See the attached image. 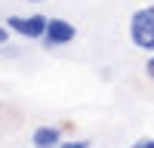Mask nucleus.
Listing matches in <instances>:
<instances>
[{"label":"nucleus","mask_w":154,"mask_h":148,"mask_svg":"<svg viewBox=\"0 0 154 148\" xmlns=\"http://www.w3.org/2000/svg\"><path fill=\"white\" fill-rule=\"evenodd\" d=\"M126 31H130V43H133L136 49H142V53H154V3L133 9Z\"/></svg>","instance_id":"f257e3e1"},{"label":"nucleus","mask_w":154,"mask_h":148,"mask_svg":"<svg viewBox=\"0 0 154 148\" xmlns=\"http://www.w3.org/2000/svg\"><path fill=\"white\" fill-rule=\"evenodd\" d=\"M46 25H49V19L43 16V12H31V16H9V19H6V28H9L12 34L25 37V40H43Z\"/></svg>","instance_id":"f03ea898"},{"label":"nucleus","mask_w":154,"mask_h":148,"mask_svg":"<svg viewBox=\"0 0 154 148\" xmlns=\"http://www.w3.org/2000/svg\"><path fill=\"white\" fill-rule=\"evenodd\" d=\"M77 37V28L68 22V19H49L46 25V34H43V46L56 49V46H68Z\"/></svg>","instance_id":"7ed1b4c3"},{"label":"nucleus","mask_w":154,"mask_h":148,"mask_svg":"<svg viewBox=\"0 0 154 148\" xmlns=\"http://www.w3.org/2000/svg\"><path fill=\"white\" fill-rule=\"evenodd\" d=\"M34 148H59L62 145V127H37L31 133Z\"/></svg>","instance_id":"20e7f679"},{"label":"nucleus","mask_w":154,"mask_h":148,"mask_svg":"<svg viewBox=\"0 0 154 148\" xmlns=\"http://www.w3.org/2000/svg\"><path fill=\"white\" fill-rule=\"evenodd\" d=\"M89 145H93L89 139H62L59 148H89Z\"/></svg>","instance_id":"39448f33"},{"label":"nucleus","mask_w":154,"mask_h":148,"mask_svg":"<svg viewBox=\"0 0 154 148\" xmlns=\"http://www.w3.org/2000/svg\"><path fill=\"white\" fill-rule=\"evenodd\" d=\"M130 148H154V136H145V139H136Z\"/></svg>","instance_id":"423d86ee"},{"label":"nucleus","mask_w":154,"mask_h":148,"mask_svg":"<svg viewBox=\"0 0 154 148\" xmlns=\"http://www.w3.org/2000/svg\"><path fill=\"white\" fill-rule=\"evenodd\" d=\"M145 74L151 77V83H154V53L148 56V62H145Z\"/></svg>","instance_id":"0eeeda50"},{"label":"nucleus","mask_w":154,"mask_h":148,"mask_svg":"<svg viewBox=\"0 0 154 148\" xmlns=\"http://www.w3.org/2000/svg\"><path fill=\"white\" fill-rule=\"evenodd\" d=\"M9 34H12V31L6 28V22H0V46H3V43L9 40Z\"/></svg>","instance_id":"6e6552de"},{"label":"nucleus","mask_w":154,"mask_h":148,"mask_svg":"<svg viewBox=\"0 0 154 148\" xmlns=\"http://www.w3.org/2000/svg\"><path fill=\"white\" fill-rule=\"evenodd\" d=\"M28 3H43V0H28Z\"/></svg>","instance_id":"1a4fd4ad"}]
</instances>
